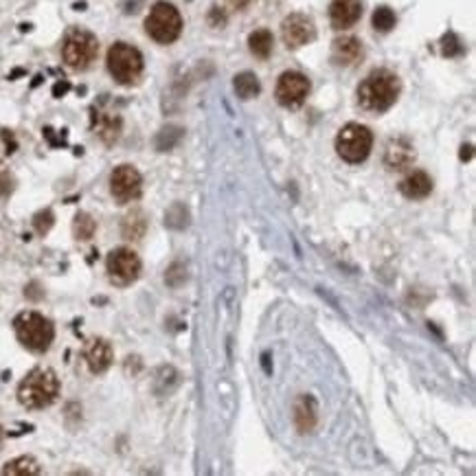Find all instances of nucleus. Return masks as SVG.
Listing matches in <instances>:
<instances>
[{
    "label": "nucleus",
    "instance_id": "obj_8",
    "mask_svg": "<svg viewBox=\"0 0 476 476\" xmlns=\"http://www.w3.org/2000/svg\"><path fill=\"white\" fill-rule=\"evenodd\" d=\"M141 257L136 254L132 248H114L108 259H106V272H108V279L118 285V287H125L132 285L136 279L141 277Z\"/></svg>",
    "mask_w": 476,
    "mask_h": 476
},
{
    "label": "nucleus",
    "instance_id": "obj_32",
    "mask_svg": "<svg viewBox=\"0 0 476 476\" xmlns=\"http://www.w3.org/2000/svg\"><path fill=\"white\" fill-rule=\"evenodd\" d=\"M250 3H252V0H226V5H229L231 9H237V11H240V9H246Z\"/></svg>",
    "mask_w": 476,
    "mask_h": 476
},
{
    "label": "nucleus",
    "instance_id": "obj_7",
    "mask_svg": "<svg viewBox=\"0 0 476 476\" xmlns=\"http://www.w3.org/2000/svg\"><path fill=\"white\" fill-rule=\"evenodd\" d=\"M99 53V42L86 29H73L68 31L62 44V57L66 66H71L73 71H86V68L97 60Z\"/></svg>",
    "mask_w": 476,
    "mask_h": 476
},
{
    "label": "nucleus",
    "instance_id": "obj_31",
    "mask_svg": "<svg viewBox=\"0 0 476 476\" xmlns=\"http://www.w3.org/2000/svg\"><path fill=\"white\" fill-rule=\"evenodd\" d=\"M143 3H145V0H121V9L125 13H136L143 7Z\"/></svg>",
    "mask_w": 476,
    "mask_h": 476
},
{
    "label": "nucleus",
    "instance_id": "obj_1",
    "mask_svg": "<svg viewBox=\"0 0 476 476\" xmlns=\"http://www.w3.org/2000/svg\"><path fill=\"white\" fill-rule=\"evenodd\" d=\"M400 90V77L386 68H380V71H373L362 79L358 86V104L367 112H386L395 106Z\"/></svg>",
    "mask_w": 476,
    "mask_h": 476
},
{
    "label": "nucleus",
    "instance_id": "obj_11",
    "mask_svg": "<svg viewBox=\"0 0 476 476\" xmlns=\"http://www.w3.org/2000/svg\"><path fill=\"white\" fill-rule=\"evenodd\" d=\"M281 38L287 48H301L316 38V27L310 15L290 13L281 25Z\"/></svg>",
    "mask_w": 476,
    "mask_h": 476
},
{
    "label": "nucleus",
    "instance_id": "obj_4",
    "mask_svg": "<svg viewBox=\"0 0 476 476\" xmlns=\"http://www.w3.org/2000/svg\"><path fill=\"white\" fill-rule=\"evenodd\" d=\"M106 66H108V73L112 75V79L116 83H121V86H134V83L141 79L143 68H145L141 50L125 42H116L110 46Z\"/></svg>",
    "mask_w": 476,
    "mask_h": 476
},
{
    "label": "nucleus",
    "instance_id": "obj_6",
    "mask_svg": "<svg viewBox=\"0 0 476 476\" xmlns=\"http://www.w3.org/2000/svg\"><path fill=\"white\" fill-rule=\"evenodd\" d=\"M373 149V134L367 125L347 123L336 136V151L345 163L358 165L369 158Z\"/></svg>",
    "mask_w": 476,
    "mask_h": 476
},
{
    "label": "nucleus",
    "instance_id": "obj_20",
    "mask_svg": "<svg viewBox=\"0 0 476 476\" xmlns=\"http://www.w3.org/2000/svg\"><path fill=\"white\" fill-rule=\"evenodd\" d=\"M233 88H235V95L240 99H254L259 93H261V83L257 79V75L250 73V71H244L240 75H235L233 79Z\"/></svg>",
    "mask_w": 476,
    "mask_h": 476
},
{
    "label": "nucleus",
    "instance_id": "obj_14",
    "mask_svg": "<svg viewBox=\"0 0 476 476\" xmlns=\"http://www.w3.org/2000/svg\"><path fill=\"white\" fill-rule=\"evenodd\" d=\"M362 42L353 36H343V38H336L332 44V60L336 66H353L362 60Z\"/></svg>",
    "mask_w": 476,
    "mask_h": 476
},
{
    "label": "nucleus",
    "instance_id": "obj_19",
    "mask_svg": "<svg viewBox=\"0 0 476 476\" xmlns=\"http://www.w3.org/2000/svg\"><path fill=\"white\" fill-rule=\"evenodd\" d=\"M95 130L101 136V141L112 145L118 134H121V118L116 114H97L95 116Z\"/></svg>",
    "mask_w": 476,
    "mask_h": 476
},
{
    "label": "nucleus",
    "instance_id": "obj_17",
    "mask_svg": "<svg viewBox=\"0 0 476 476\" xmlns=\"http://www.w3.org/2000/svg\"><path fill=\"white\" fill-rule=\"evenodd\" d=\"M400 191L408 200H423L433 193V178L426 172H413L400 182Z\"/></svg>",
    "mask_w": 476,
    "mask_h": 476
},
{
    "label": "nucleus",
    "instance_id": "obj_22",
    "mask_svg": "<svg viewBox=\"0 0 476 476\" xmlns=\"http://www.w3.org/2000/svg\"><path fill=\"white\" fill-rule=\"evenodd\" d=\"M40 472H42V468L33 456H18V458H13V461L5 463V468H3L5 476H36Z\"/></svg>",
    "mask_w": 476,
    "mask_h": 476
},
{
    "label": "nucleus",
    "instance_id": "obj_30",
    "mask_svg": "<svg viewBox=\"0 0 476 476\" xmlns=\"http://www.w3.org/2000/svg\"><path fill=\"white\" fill-rule=\"evenodd\" d=\"M13 191V178L11 174H0V198H7Z\"/></svg>",
    "mask_w": 476,
    "mask_h": 476
},
{
    "label": "nucleus",
    "instance_id": "obj_5",
    "mask_svg": "<svg viewBox=\"0 0 476 476\" xmlns=\"http://www.w3.org/2000/svg\"><path fill=\"white\" fill-rule=\"evenodd\" d=\"M147 36L158 44H174L182 33V15L172 3H156L145 20Z\"/></svg>",
    "mask_w": 476,
    "mask_h": 476
},
{
    "label": "nucleus",
    "instance_id": "obj_10",
    "mask_svg": "<svg viewBox=\"0 0 476 476\" xmlns=\"http://www.w3.org/2000/svg\"><path fill=\"white\" fill-rule=\"evenodd\" d=\"M275 95L283 108H299L310 95V79L299 71H285L277 81Z\"/></svg>",
    "mask_w": 476,
    "mask_h": 476
},
{
    "label": "nucleus",
    "instance_id": "obj_23",
    "mask_svg": "<svg viewBox=\"0 0 476 476\" xmlns=\"http://www.w3.org/2000/svg\"><path fill=\"white\" fill-rule=\"evenodd\" d=\"M95 231H97V222L93 219V215L86 213V211H79L75 215V219H73V235H75V240L88 242V240H93Z\"/></svg>",
    "mask_w": 476,
    "mask_h": 476
},
{
    "label": "nucleus",
    "instance_id": "obj_9",
    "mask_svg": "<svg viewBox=\"0 0 476 476\" xmlns=\"http://www.w3.org/2000/svg\"><path fill=\"white\" fill-rule=\"evenodd\" d=\"M110 193L118 204L139 200L143 193V176L132 165H118L110 176Z\"/></svg>",
    "mask_w": 476,
    "mask_h": 476
},
{
    "label": "nucleus",
    "instance_id": "obj_26",
    "mask_svg": "<svg viewBox=\"0 0 476 476\" xmlns=\"http://www.w3.org/2000/svg\"><path fill=\"white\" fill-rule=\"evenodd\" d=\"M182 139V130L176 125H167L156 134V149L158 151H169L172 147L178 145V141Z\"/></svg>",
    "mask_w": 476,
    "mask_h": 476
},
{
    "label": "nucleus",
    "instance_id": "obj_15",
    "mask_svg": "<svg viewBox=\"0 0 476 476\" xmlns=\"http://www.w3.org/2000/svg\"><path fill=\"white\" fill-rule=\"evenodd\" d=\"M292 417H294V426L301 435L312 433L316 421H318V406L316 400L312 395H299L294 400V408H292Z\"/></svg>",
    "mask_w": 476,
    "mask_h": 476
},
{
    "label": "nucleus",
    "instance_id": "obj_25",
    "mask_svg": "<svg viewBox=\"0 0 476 476\" xmlns=\"http://www.w3.org/2000/svg\"><path fill=\"white\" fill-rule=\"evenodd\" d=\"M395 22H397V15H395V11L390 9V7L382 5V7H378L376 11H373L371 25H373V29H376L378 33H388V31H393Z\"/></svg>",
    "mask_w": 476,
    "mask_h": 476
},
{
    "label": "nucleus",
    "instance_id": "obj_3",
    "mask_svg": "<svg viewBox=\"0 0 476 476\" xmlns=\"http://www.w3.org/2000/svg\"><path fill=\"white\" fill-rule=\"evenodd\" d=\"M13 329L15 338L20 340V345L27 347L33 353H44L48 347L53 345L55 338V327L44 314L40 312H20L13 318Z\"/></svg>",
    "mask_w": 476,
    "mask_h": 476
},
{
    "label": "nucleus",
    "instance_id": "obj_27",
    "mask_svg": "<svg viewBox=\"0 0 476 476\" xmlns=\"http://www.w3.org/2000/svg\"><path fill=\"white\" fill-rule=\"evenodd\" d=\"M184 281H186V268H184V264L176 261V264H172V266L167 268V272H165V283L169 287H180Z\"/></svg>",
    "mask_w": 476,
    "mask_h": 476
},
{
    "label": "nucleus",
    "instance_id": "obj_16",
    "mask_svg": "<svg viewBox=\"0 0 476 476\" xmlns=\"http://www.w3.org/2000/svg\"><path fill=\"white\" fill-rule=\"evenodd\" d=\"M413 161H415V149L406 139L388 141L386 151H384V163H386L388 169H397V172H400V169L411 167Z\"/></svg>",
    "mask_w": 476,
    "mask_h": 476
},
{
    "label": "nucleus",
    "instance_id": "obj_33",
    "mask_svg": "<svg viewBox=\"0 0 476 476\" xmlns=\"http://www.w3.org/2000/svg\"><path fill=\"white\" fill-rule=\"evenodd\" d=\"M3 437H5V430H3V426H0V441H3Z\"/></svg>",
    "mask_w": 476,
    "mask_h": 476
},
{
    "label": "nucleus",
    "instance_id": "obj_12",
    "mask_svg": "<svg viewBox=\"0 0 476 476\" xmlns=\"http://www.w3.org/2000/svg\"><path fill=\"white\" fill-rule=\"evenodd\" d=\"M362 15V0H332L329 20L336 31L351 29Z\"/></svg>",
    "mask_w": 476,
    "mask_h": 476
},
{
    "label": "nucleus",
    "instance_id": "obj_28",
    "mask_svg": "<svg viewBox=\"0 0 476 476\" xmlns=\"http://www.w3.org/2000/svg\"><path fill=\"white\" fill-rule=\"evenodd\" d=\"M53 224H55V215L50 209H44L33 215V229H36L38 235H46L50 229H53Z\"/></svg>",
    "mask_w": 476,
    "mask_h": 476
},
{
    "label": "nucleus",
    "instance_id": "obj_18",
    "mask_svg": "<svg viewBox=\"0 0 476 476\" xmlns=\"http://www.w3.org/2000/svg\"><path fill=\"white\" fill-rule=\"evenodd\" d=\"M147 231V217L143 211H130L121 222V235L130 242H139Z\"/></svg>",
    "mask_w": 476,
    "mask_h": 476
},
{
    "label": "nucleus",
    "instance_id": "obj_2",
    "mask_svg": "<svg viewBox=\"0 0 476 476\" xmlns=\"http://www.w3.org/2000/svg\"><path fill=\"white\" fill-rule=\"evenodd\" d=\"M60 397V378L53 369L38 367L18 386V402L29 411H42Z\"/></svg>",
    "mask_w": 476,
    "mask_h": 476
},
{
    "label": "nucleus",
    "instance_id": "obj_13",
    "mask_svg": "<svg viewBox=\"0 0 476 476\" xmlns=\"http://www.w3.org/2000/svg\"><path fill=\"white\" fill-rule=\"evenodd\" d=\"M83 360H86L88 369L93 373H106L114 360V351H112V345L108 343V340L104 338H93L88 340V345L83 347Z\"/></svg>",
    "mask_w": 476,
    "mask_h": 476
},
{
    "label": "nucleus",
    "instance_id": "obj_21",
    "mask_svg": "<svg viewBox=\"0 0 476 476\" xmlns=\"http://www.w3.org/2000/svg\"><path fill=\"white\" fill-rule=\"evenodd\" d=\"M272 46H275V40H272V33L268 29H257L248 36V48L254 57L268 60L272 53Z\"/></svg>",
    "mask_w": 476,
    "mask_h": 476
},
{
    "label": "nucleus",
    "instance_id": "obj_29",
    "mask_svg": "<svg viewBox=\"0 0 476 476\" xmlns=\"http://www.w3.org/2000/svg\"><path fill=\"white\" fill-rule=\"evenodd\" d=\"M441 53L446 57H456L463 53V44L458 42L454 33H448V36H444V40H441Z\"/></svg>",
    "mask_w": 476,
    "mask_h": 476
},
{
    "label": "nucleus",
    "instance_id": "obj_24",
    "mask_svg": "<svg viewBox=\"0 0 476 476\" xmlns=\"http://www.w3.org/2000/svg\"><path fill=\"white\" fill-rule=\"evenodd\" d=\"M186 224H189V211H186V207L182 202L172 204L165 213V226L174 229V231H182V229H186Z\"/></svg>",
    "mask_w": 476,
    "mask_h": 476
}]
</instances>
